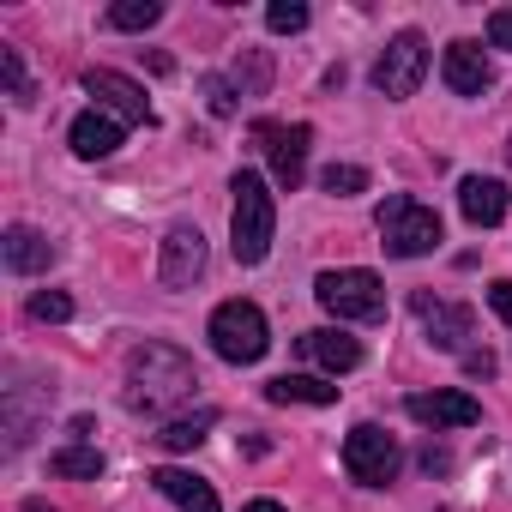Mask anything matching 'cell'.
I'll list each match as a JSON object with an SVG mask.
<instances>
[{
    "label": "cell",
    "instance_id": "obj_1",
    "mask_svg": "<svg viewBox=\"0 0 512 512\" xmlns=\"http://www.w3.org/2000/svg\"><path fill=\"white\" fill-rule=\"evenodd\" d=\"M193 386H199V368H193L181 350H169V344H139V350L127 356V404L145 410V416L187 404Z\"/></svg>",
    "mask_w": 512,
    "mask_h": 512
},
{
    "label": "cell",
    "instance_id": "obj_2",
    "mask_svg": "<svg viewBox=\"0 0 512 512\" xmlns=\"http://www.w3.org/2000/svg\"><path fill=\"white\" fill-rule=\"evenodd\" d=\"M235 205H229V247L241 266H260L272 253V229H278V205H272V187L253 175V169H235L229 181Z\"/></svg>",
    "mask_w": 512,
    "mask_h": 512
},
{
    "label": "cell",
    "instance_id": "obj_3",
    "mask_svg": "<svg viewBox=\"0 0 512 512\" xmlns=\"http://www.w3.org/2000/svg\"><path fill=\"white\" fill-rule=\"evenodd\" d=\"M374 223H380V247L392 253V260H422V253H434L440 235H446V229H440V211L422 205V199H410V193L380 199Z\"/></svg>",
    "mask_w": 512,
    "mask_h": 512
},
{
    "label": "cell",
    "instance_id": "obj_4",
    "mask_svg": "<svg viewBox=\"0 0 512 512\" xmlns=\"http://www.w3.org/2000/svg\"><path fill=\"white\" fill-rule=\"evenodd\" d=\"M211 350H217L223 362H235V368H247V362H260V356L272 350L266 314L253 308V302H223V308L211 314Z\"/></svg>",
    "mask_w": 512,
    "mask_h": 512
},
{
    "label": "cell",
    "instance_id": "obj_5",
    "mask_svg": "<svg viewBox=\"0 0 512 512\" xmlns=\"http://www.w3.org/2000/svg\"><path fill=\"white\" fill-rule=\"evenodd\" d=\"M314 296H320V308L338 314V320H380V314H386V284H380L374 272H362V266L320 272V278H314Z\"/></svg>",
    "mask_w": 512,
    "mask_h": 512
},
{
    "label": "cell",
    "instance_id": "obj_6",
    "mask_svg": "<svg viewBox=\"0 0 512 512\" xmlns=\"http://www.w3.org/2000/svg\"><path fill=\"white\" fill-rule=\"evenodd\" d=\"M398 464H404V446H398V434H386L380 422H362V428H350V440H344V470H350L362 488H386V482L398 476Z\"/></svg>",
    "mask_w": 512,
    "mask_h": 512
},
{
    "label": "cell",
    "instance_id": "obj_7",
    "mask_svg": "<svg viewBox=\"0 0 512 512\" xmlns=\"http://www.w3.org/2000/svg\"><path fill=\"white\" fill-rule=\"evenodd\" d=\"M422 73H428V43H422V31H398V37L386 43V55L374 61V91H380V97H416Z\"/></svg>",
    "mask_w": 512,
    "mask_h": 512
},
{
    "label": "cell",
    "instance_id": "obj_8",
    "mask_svg": "<svg viewBox=\"0 0 512 512\" xmlns=\"http://www.w3.org/2000/svg\"><path fill=\"white\" fill-rule=\"evenodd\" d=\"M157 278H163V290H187V284H199V278H205V235H199V229L175 223V229L163 235Z\"/></svg>",
    "mask_w": 512,
    "mask_h": 512
},
{
    "label": "cell",
    "instance_id": "obj_9",
    "mask_svg": "<svg viewBox=\"0 0 512 512\" xmlns=\"http://www.w3.org/2000/svg\"><path fill=\"white\" fill-rule=\"evenodd\" d=\"M85 91H91L97 109L115 115L121 127H151V103H145V91H139L133 79H121V73H109V67H91V73H85Z\"/></svg>",
    "mask_w": 512,
    "mask_h": 512
},
{
    "label": "cell",
    "instance_id": "obj_10",
    "mask_svg": "<svg viewBox=\"0 0 512 512\" xmlns=\"http://www.w3.org/2000/svg\"><path fill=\"white\" fill-rule=\"evenodd\" d=\"M416 320H422V332H428V344L434 350H464V338L476 332V314L464 308V302H440V296H428V290H416Z\"/></svg>",
    "mask_w": 512,
    "mask_h": 512
},
{
    "label": "cell",
    "instance_id": "obj_11",
    "mask_svg": "<svg viewBox=\"0 0 512 512\" xmlns=\"http://www.w3.org/2000/svg\"><path fill=\"white\" fill-rule=\"evenodd\" d=\"M260 139H266V157H272V175H278V187H302V175H308V145H314V127L308 121H296V127H260Z\"/></svg>",
    "mask_w": 512,
    "mask_h": 512
},
{
    "label": "cell",
    "instance_id": "obj_12",
    "mask_svg": "<svg viewBox=\"0 0 512 512\" xmlns=\"http://www.w3.org/2000/svg\"><path fill=\"white\" fill-rule=\"evenodd\" d=\"M404 410L422 428H470V422H482V404L470 392H410Z\"/></svg>",
    "mask_w": 512,
    "mask_h": 512
},
{
    "label": "cell",
    "instance_id": "obj_13",
    "mask_svg": "<svg viewBox=\"0 0 512 512\" xmlns=\"http://www.w3.org/2000/svg\"><path fill=\"white\" fill-rule=\"evenodd\" d=\"M506 181H494V175H464L458 181V211L476 223V229H494L500 217H506Z\"/></svg>",
    "mask_w": 512,
    "mask_h": 512
},
{
    "label": "cell",
    "instance_id": "obj_14",
    "mask_svg": "<svg viewBox=\"0 0 512 512\" xmlns=\"http://www.w3.org/2000/svg\"><path fill=\"white\" fill-rule=\"evenodd\" d=\"M0 253H7V272H19V278H31V272H49V266H55L49 235H43V229H31V223H13L7 235H0Z\"/></svg>",
    "mask_w": 512,
    "mask_h": 512
},
{
    "label": "cell",
    "instance_id": "obj_15",
    "mask_svg": "<svg viewBox=\"0 0 512 512\" xmlns=\"http://www.w3.org/2000/svg\"><path fill=\"white\" fill-rule=\"evenodd\" d=\"M440 73H446V85H452L458 97H482V91L494 85V67L482 61V49H476V43H452V49H446V61H440Z\"/></svg>",
    "mask_w": 512,
    "mask_h": 512
},
{
    "label": "cell",
    "instance_id": "obj_16",
    "mask_svg": "<svg viewBox=\"0 0 512 512\" xmlns=\"http://www.w3.org/2000/svg\"><path fill=\"white\" fill-rule=\"evenodd\" d=\"M302 356L326 362L332 374H350L362 368V338H350L344 326H320V332H302Z\"/></svg>",
    "mask_w": 512,
    "mask_h": 512
},
{
    "label": "cell",
    "instance_id": "obj_17",
    "mask_svg": "<svg viewBox=\"0 0 512 512\" xmlns=\"http://www.w3.org/2000/svg\"><path fill=\"white\" fill-rule=\"evenodd\" d=\"M151 488H157V494H169L181 512H217V494H211V482H205V476H193V470H175V464H163V470H151Z\"/></svg>",
    "mask_w": 512,
    "mask_h": 512
},
{
    "label": "cell",
    "instance_id": "obj_18",
    "mask_svg": "<svg viewBox=\"0 0 512 512\" xmlns=\"http://www.w3.org/2000/svg\"><path fill=\"white\" fill-rule=\"evenodd\" d=\"M73 151H79L85 163L115 157V151H121V121H115V115H103V109H85V115L73 121Z\"/></svg>",
    "mask_w": 512,
    "mask_h": 512
},
{
    "label": "cell",
    "instance_id": "obj_19",
    "mask_svg": "<svg viewBox=\"0 0 512 512\" xmlns=\"http://www.w3.org/2000/svg\"><path fill=\"white\" fill-rule=\"evenodd\" d=\"M266 398L272 404H338V386H326L314 374H278V380H266Z\"/></svg>",
    "mask_w": 512,
    "mask_h": 512
},
{
    "label": "cell",
    "instance_id": "obj_20",
    "mask_svg": "<svg viewBox=\"0 0 512 512\" xmlns=\"http://www.w3.org/2000/svg\"><path fill=\"white\" fill-rule=\"evenodd\" d=\"M211 422H217V410H199V416H175V422L157 434V446H163V452H193V446H205Z\"/></svg>",
    "mask_w": 512,
    "mask_h": 512
},
{
    "label": "cell",
    "instance_id": "obj_21",
    "mask_svg": "<svg viewBox=\"0 0 512 512\" xmlns=\"http://www.w3.org/2000/svg\"><path fill=\"white\" fill-rule=\"evenodd\" d=\"M49 470H55V476H73V482H97V476H103V452H97V446H61V452L49 458Z\"/></svg>",
    "mask_w": 512,
    "mask_h": 512
},
{
    "label": "cell",
    "instance_id": "obj_22",
    "mask_svg": "<svg viewBox=\"0 0 512 512\" xmlns=\"http://www.w3.org/2000/svg\"><path fill=\"white\" fill-rule=\"evenodd\" d=\"M157 19H163L157 0H115V7H109V25L115 31H151Z\"/></svg>",
    "mask_w": 512,
    "mask_h": 512
},
{
    "label": "cell",
    "instance_id": "obj_23",
    "mask_svg": "<svg viewBox=\"0 0 512 512\" xmlns=\"http://www.w3.org/2000/svg\"><path fill=\"white\" fill-rule=\"evenodd\" d=\"M0 79H7V97L13 103H31L37 91H31V73H25V55L13 49V43H0Z\"/></svg>",
    "mask_w": 512,
    "mask_h": 512
},
{
    "label": "cell",
    "instance_id": "obj_24",
    "mask_svg": "<svg viewBox=\"0 0 512 512\" xmlns=\"http://www.w3.org/2000/svg\"><path fill=\"white\" fill-rule=\"evenodd\" d=\"M320 187H326V193H338V199L368 193V169H362V163H332V169L320 175Z\"/></svg>",
    "mask_w": 512,
    "mask_h": 512
},
{
    "label": "cell",
    "instance_id": "obj_25",
    "mask_svg": "<svg viewBox=\"0 0 512 512\" xmlns=\"http://www.w3.org/2000/svg\"><path fill=\"white\" fill-rule=\"evenodd\" d=\"M266 25H272L278 37H296V31H308V7H302V0H272V7H266Z\"/></svg>",
    "mask_w": 512,
    "mask_h": 512
},
{
    "label": "cell",
    "instance_id": "obj_26",
    "mask_svg": "<svg viewBox=\"0 0 512 512\" xmlns=\"http://www.w3.org/2000/svg\"><path fill=\"white\" fill-rule=\"evenodd\" d=\"M31 320H43V326H61V320H73V296H61V290H43V296H31Z\"/></svg>",
    "mask_w": 512,
    "mask_h": 512
},
{
    "label": "cell",
    "instance_id": "obj_27",
    "mask_svg": "<svg viewBox=\"0 0 512 512\" xmlns=\"http://www.w3.org/2000/svg\"><path fill=\"white\" fill-rule=\"evenodd\" d=\"M199 91H205V103H211V115H235V85H229V79H217V73H205V79H199Z\"/></svg>",
    "mask_w": 512,
    "mask_h": 512
},
{
    "label": "cell",
    "instance_id": "obj_28",
    "mask_svg": "<svg viewBox=\"0 0 512 512\" xmlns=\"http://www.w3.org/2000/svg\"><path fill=\"white\" fill-rule=\"evenodd\" d=\"M235 79H247V91H266V85H272V67H266V55H241Z\"/></svg>",
    "mask_w": 512,
    "mask_h": 512
},
{
    "label": "cell",
    "instance_id": "obj_29",
    "mask_svg": "<svg viewBox=\"0 0 512 512\" xmlns=\"http://www.w3.org/2000/svg\"><path fill=\"white\" fill-rule=\"evenodd\" d=\"M488 308L512 326V278H494V284H488Z\"/></svg>",
    "mask_w": 512,
    "mask_h": 512
},
{
    "label": "cell",
    "instance_id": "obj_30",
    "mask_svg": "<svg viewBox=\"0 0 512 512\" xmlns=\"http://www.w3.org/2000/svg\"><path fill=\"white\" fill-rule=\"evenodd\" d=\"M488 43H494V49H512V7H500V13L488 19Z\"/></svg>",
    "mask_w": 512,
    "mask_h": 512
},
{
    "label": "cell",
    "instance_id": "obj_31",
    "mask_svg": "<svg viewBox=\"0 0 512 512\" xmlns=\"http://www.w3.org/2000/svg\"><path fill=\"white\" fill-rule=\"evenodd\" d=\"M464 368H470L476 380H488V374H494V356H488V350H470V356H464Z\"/></svg>",
    "mask_w": 512,
    "mask_h": 512
},
{
    "label": "cell",
    "instance_id": "obj_32",
    "mask_svg": "<svg viewBox=\"0 0 512 512\" xmlns=\"http://www.w3.org/2000/svg\"><path fill=\"white\" fill-rule=\"evenodd\" d=\"M446 464H452V458H446V452H434V446H428V452H422V470H428V476H434V470H446Z\"/></svg>",
    "mask_w": 512,
    "mask_h": 512
},
{
    "label": "cell",
    "instance_id": "obj_33",
    "mask_svg": "<svg viewBox=\"0 0 512 512\" xmlns=\"http://www.w3.org/2000/svg\"><path fill=\"white\" fill-rule=\"evenodd\" d=\"M241 512H284V506H278V500H247Z\"/></svg>",
    "mask_w": 512,
    "mask_h": 512
},
{
    "label": "cell",
    "instance_id": "obj_34",
    "mask_svg": "<svg viewBox=\"0 0 512 512\" xmlns=\"http://www.w3.org/2000/svg\"><path fill=\"white\" fill-rule=\"evenodd\" d=\"M25 512H49V506H43V500H25Z\"/></svg>",
    "mask_w": 512,
    "mask_h": 512
}]
</instances>
